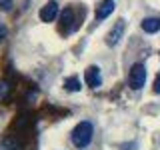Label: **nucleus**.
<instances>
[{
  "label": "nucleus",
  "instance_id": "1",
  "mask_svg": "<svg viewBox=\"0 0 160 150\" xmlns=\"http://www.w3.org/2000/svg\"><path fill=\"white\" fill-rule=\"evenodd\" d=\"M92 134H94L92 122L82 120V122H78L76 126L72 128V132H70V140H72V144L76 148H86L90 144V140H92Z\"/></svg>",
  "mask_w": 160,
  "mask_h": 150
},
{
  "label": "nucleus",
  "instance_id": "2",
  "mask_svg": "<svg viewBox=\"0 0 160 150\" xmlns=\"http://www.w3.org/2000/svg\"><path fill=\"white\" fill-rule=\"evenodd\" d=\"M144 82H146V68H144V64H132V68H130V74H128V84L132 90H140L144 86Z\"/></svg>",
  "mask_w": 160,
  "mask_h": 150
},
{
  "label": "nucleus",
  "instance_id": "3",
  "mask_svg": "<svg viewBox=\"0 0 160 150\" xmlns=\"http://www.w3.org/2000/svg\"><path fill=\"white\" fill-rule=\"evenodd\" d=\"M58 14H60V6H58V2L50 0V2H46L42 8H40L38 16H40V20H42V22H54V20L58 18Z\"/></svg>",
  "mask_w": 160,
  "mask_h": 150
},
{
  "label": "nucleus",
  "instance_id": "4",
  "mask_svg": "<svg viewBox=\"0 0 160 150\" xmlns=\"http://www.w3.org/2000/svg\"><path fill=\"white\" fill-rule=\"evenodd\" d=\"M124 28H126V24H124V20H118L116 24L112 26V30L106 34V44L108 46H116V44L122 40V34H124Z\"/></svg>",
  "mask_w": 160,
  "mask_h": 150
},
{
  "label": "nucleus",
  "instance_id": "5",
  "mask_svg": "<svg viewBox=\"0 0 160 150\" xmlns=\"http://www.w3.org/2000/svg\"><path fill=\"white\" fill-rule=\"evenodd\" d=\"M84 80H86V84L90 88H98L100 82H102V76H100V68L98 66H88L84 70Z\"/></svg>",
  "mask_w": 160,
  "mask_h": 150
},
{
  "label": "nucleus",
  "instance_id": "6",
  "mask_svg": "<svg viewBox=\"0 0 160 150\" xmlns=\"http://www.w3.org/2000/svg\"><path fill=\"white\" fill-rule=\"evenodd\" d=\"M112 12H114V0H102L96 8V20L100 22V20L108 18Z\"/></svg>",
  "mask_w": 160,
  "mask_h": 150
},
{
  "label": "nucleus",
  "instance_id": "7",
  "mask_svg": "<svg viewBox=\"0 0 160 150\" xmlns=\"http://www.w3.org/2000/svg\"><path fill=\"white\" fill-rule=\"evenodd\" d=\"M142 30L148 34H156L160 30V18L156 16H150V18H144L142 20Z\"/></svg>",
  "mask_w": 160,
  "mask_h": 150
},
{
  "label": "nucleus",
  "instance_id": "8",
  "mask_svg": "<svg viewBox=\"0 0 160 150\" xmlns=\"http://www.w3.org/2000/svg\"><path fill=\"white\" fill-rule=\"evenodd\" d=\"M64 88H66L68 92H78V90H80V78H78V76H70V78H66V82H64Z\"/></svg>",
  "mask_w": 160,
  "mask_h": 150
},
{
  "label": "nucleus",
  "instance_id": "9",
  "mask_svg": "<svg viewBox=\"0 0 160 150\" xmlns=\"http://www.w3.org/2000/svg\"><path fill=\"white\" fill-rule=\"evenodd\" d=\"M2 150H20V144L14 136H6L2 140Z\"/></svg>",
  "mask_w": 160,
  "mask_h": 150
},
{
  "label": "nucleus",
  "instance_id": "10",
  "mask_svg": "<svg viewBox=\"0 0 160 150\" xmlns=\"http://www.w3.org/2000/svg\"><path fill=\"white\" fill-rule=\"evenodd\" d=\"M10 94V82L8 80H0V98L8 96Z\"/></svg>",
  "mask_w": 160,
  "mask_h": 150
},
{
  "label": "nucleus",
  "instance_id": "11",
  "mask_svg": "<svg viewBox=\"0 0 160 150\" xmlns=\"http://www.w3.org/2000/svg\"><path fill=\"white\" fill-rule=\"evenodd\" d=\"M12 0H0V10H4V12H8L10 8H12Z\"/></svg>",
  "mask_w": 160,
  "mask_h": 150
},
{
  "label": "nucleus",
  "instance_id": "12",
  "mask_svg": "<svg viewBox=\"0 0 160 150\" xmlns=\"http://www.w3.org/2000/svg\"><path fill=\"white\" fill-rule=\"evenodd\" d=\"M6 34H8V30H6V26H4V24H0V42H2V40L6 38Z\"/></svg>",
  "mask_w": 160,
  "mask_h": 150
},
{
  "label": "nucleus",
  "instance_id": "13",
  "mask_svg": "<svg viewBox=\"0 0 160 150\" xmlns=\"http://www.w3.org/2000/svg\"><path fill=\"white\" fill-rule=\"evenodd\" d=\"M154 92L160 94V74L156 76V80H154Z\"/></svg>",
  "mask_w": 160,
  "mask_h": 150
}]
</instances>
